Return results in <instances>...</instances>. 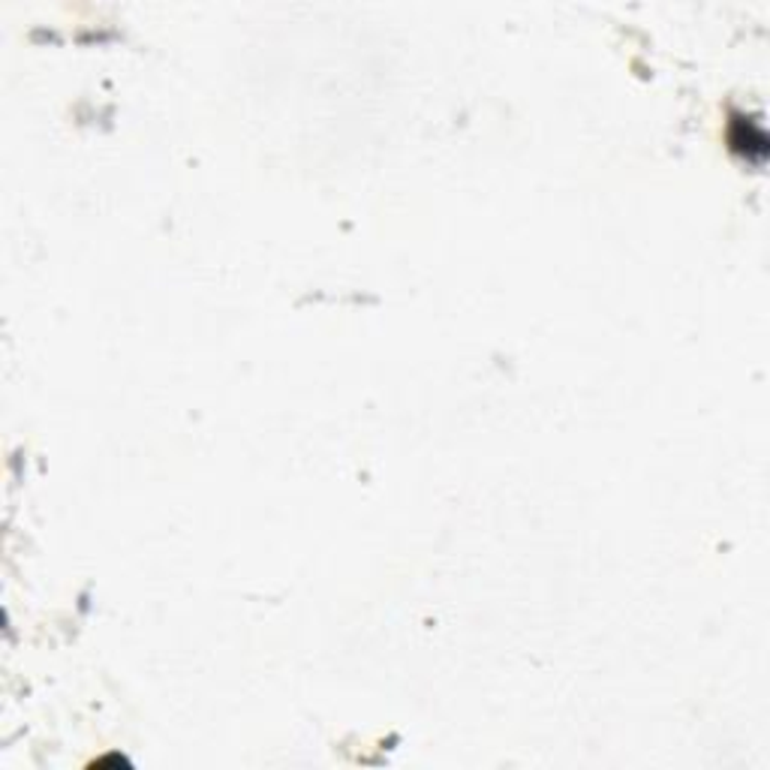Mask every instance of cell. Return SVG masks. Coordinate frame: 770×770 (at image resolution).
<instances>
[{"mask_svg":"<svg viewBox=\"0 0 770 770\" xmlns=\"http://www.w3.org/2000/svg\"><path fill=\"white\" fill-rule=\"evenodd\" d=\"M728 145L732 151L747 157L749 163H761L768 157V133L756 117L735 112L728 121Z\"/></svg>","mask_w":770,"mask_h":770,"instance_id":"1","label":"cell"}]
</instances>
